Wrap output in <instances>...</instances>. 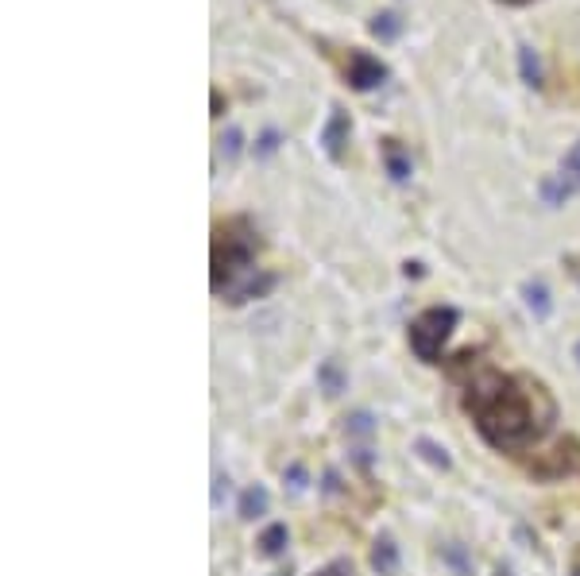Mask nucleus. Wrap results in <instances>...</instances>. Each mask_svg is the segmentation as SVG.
I'll return each mask as SVG.
<instances>
[{"mask_svg":"<svg viewBox=\"0 0 580 576\" xmlns=\"http://www.w3.org/2000/svg\"><path fill=\"white\" fill-rule=\"evenodd\" d=\"M279 147V132H263L259 136V147H256V155H271Z\"/></svg>","mask_w":580,"mask_h":576,"instance_id":"6ab92c4d","label":"nucleus"},{"mask_svg":"<svg viewBox=\"0 0 580 576\" xmlns=\"http://www.w3.org/2000/svg\"><path fill=\"white\" fill-rule=\"evenodd\" d=\"M580 194V140L568 147V155L561 159V167H557V175H550L542 183V201L545 206H565L568 198Z\"/></svg>","mask_w":580,"mask_h":576,"instance_id":"39448f33","label":"nucleus"},{"mask_svg":"<svg viewBox=\"0 0 580 576\" xmlns=\"http://www.w3.org/2000/svg\"><path fill=\"white\" fill-rule=\"evenodd\" d=\"M441 557L452 564V572H457V576H472V561H468V553H464V546H457V541L441 549Z\"/></svg>","mask_w":580,"mask_h":576,"instance_id":"dca6fc26","label":"nucleus"},{"mask_svg":"<svg viewBox=\"0 0 580 576\" xmlns=\"http://www.w3.org/2000/svg\"><path fill=\"white\" fill-rule=\"evenodd\" d=\"M372 35L383 39V43H391V39L403 35V19H398V12H379L372 19Z\"/></svg>","mask_w":580,"mask_h":576,"instance_id":"ddd939ff","label":"nucleus"},{"mask_svg":"<svg viewBox=\"0 0 580 576\" xmlns=\"http://www.w3.org/2000/svg\"><path fill=\"white\" fill-rule=\"evenodd\" d=\"M318 383H321V391L329 394V399H336V394L344 391V371L333 364V360H325V364L318 368Z\"/></svg>","mask_w":580,"mask_h":576,"instance_id":"4468645a","label":"nucleus"},{"mask_svg":"<svg viewBox=\"0 0 580 576\" xmlns=\"http://www.w3.org/2000/svg\"><path fill=\"white\" fill-rule=\"evenodd\" d=\"M522 298H526V306L534 309V317H550V291H545V283L542 279H534V283H522Z\"/></svg>","mask_w":580,"mask_h":576,"instance_id":"9d476101","label":"nucleus"},{"mask_svg":"<svg viewBox=\"0 0 580 576\" xmlns=\"http://www.w3.org/2000/svg\"><path fill=\"white\" fill-rule=\"evenodd\" d=\"M290 484H294V487H302V468H298V464L290 468Z\"/></svg>","mask_w":580,"mask_h":576,"instance_id":"4be33fe9","label":"nucleus"},{"mask_svg":"<svg viewBox=\"0 0 580 576\" xmlns=\"http://www.w3.org/2000/svg\"><path fill=\"white\" fill-rule=\"evenodd\" d=\"M372 569L379 576H395L398 572V546L391 534H379L375 546H372Z\"/></svg>","mask_w":580,"mask_h":576,"instance_id":"6e6552de","label":"nucleus"},{"mask_svg":"<svg viewBox=\"0 0 580 576\" xmlns=\"http://www.w3.org/2000/svg\"><path fill=\"white\" fill-rule=\"evenodd\" d=\"M495 576H514V572L507 569V564H499V569H495Z\"/></svg>","mask_w":580,"mask_h":576,"instance_id":"b1692460","label":"nucleus"},{"mask_svg":"<svg viewBox=\"0 0 580 576\" xmlns=\"http://www.w3.org/2000/svg\"><path fill=\"white\" fill-rule=\"evenodd\" d=\"M568 576H580V549H576V557H573V572Z\"/></svg>","mask_w":580,"mask_h":576,"instance_id":"5701e85b","label":"nucleus"},{"mask_svg":"<svg viewBox=\"0 0 580 576\" xmlns=\"http://www.w3.org/2000/svg\"><path fill=\"white\" fill-rule=\"evenodd\" d=\"M282 549H287V526L275 522V526H267L259 534V553H263V557H279Z\"/></svg>","mask_w":580,"mask_h":576,"instance_id":"f8f14e48","label":"nucleus"},{"mask_svg":"<svg viewBox=\"0 0 580 576\" xmlns=\"http://www.w3.org/2000/svg\"><path fill=\"white\" fill-rule=\"evenodd\" d=\"M576 360H580V345H576Z\"/></svg>","mask_w":580,"mask_h":576,"instance_id":"a878e982","label":"nucleus"},{"mask_svg":"<svg viewBox=\"0 0 580 576\" xmlns=\"http://www.w3.org/2000/svg\"><path fill=\"white\" fill-rule=\"evenodd\" d=\"M336 66H341L344 82L352 85L356 93H367V90H379V85L387 82V66L379 62L375 55H367L360 47H348L341 58H336Z\"/></svg>","mask_w":580,"mask_h":576,"instance_id":"20e7f679","label":"nucleus"},{"mask_svg":"<svg viewBox=\"0 0 580 576\" xmlns=\"http://www.w3.org/2000/svg\"><path fill=\"white\" fill-rule=\"evenodd\" d=\"M240 144H244L240 128H228V132L220 136V152H225V159H236V155H240Z\"/></svg>","mask_w":580,"mask_h":576,"instance_id":"a211bd4d","label":"nucleus"},{"mask_svg":"<svg viewBox=\"0 0 580 576\" xmlns=\"http://www.w3.org/2000/svg\"><path fill=\"white\" fill-rule=\"evenodd\" d=\"M313 576H352V569H348V561H333V564H325V569L313 572Z\"/></svg>","mask_w":580,"mask_h":576,"instance_id":"aec40b11","label":"nucleus"},{"mask_svg":"<svg viewBox=\"0 0 580 576\" xmlns=\"http://www.w3.org/2000/svg\"><path fill=\"white\" fill-rule=\"evenodd\" d=\"M372 430H375V425H372V414H352V418H348V425H344V433L348 437H356V441H372Z\"/></svg>","mask_w":580,"mask_h":576,"instance_id":"2eb2a0df","label":"nucleus"},{"mask_svg":"<svg viewBox=\"0 0 580 576\" xmlns=\"http://www.w3.org/2000/svg\"><path fill=\"white\" fill-rule=\"evenodd\" d=\"M267 503H271V495H267V487H248L244 495H240V518H259V515H267Z\"/></svg>","mask_w":580,"mask_h":576,"instance_id":"1a4fd4ad","label":"nucleus"},{"mask_svg":"<svg viewBox=\"0 0 580 576\" xmlns=\"http://www.w3.org/2000/svg\"><path fill=\"white\" fill-rule=\"evenodd\" d=\"M507 4H530V0H507Z\"/></svg>","mask_w":580,"mask_h":576,"instance_id":"393cba45","label":"nucleus"},{"mask_svg":"<svg viewBox=\"0 0 580 576\" xmlns=\"http://www.w3.org/2000/svg\"><path fill=\"white\" fill-rule=\"evenodd\" d=\"M519 74H522V82L526 85H534V90H542V62H537L534 55V47H519Z\"/></svg>","mask_w":580,"mask_h":576,"instance_id":"9b49d317","label":"nucleus"},{"mask_svg":"<svg viewBox=\"0 0 580 576\" xmlns=\"http://www.w3.org/2000/svg\"><path fill=\"white\" fill-rule=\"evenodd\" d=\"M379 155H383V167L391 175V183H406L410 178V152L398 140H383L379 144Z\"/></svg>","mask_w":580,"mask_h":576,"instance_id":"0eeeda50","label":"nucleus"},{"mask_svg":"<svg viewBox=\"0 0 580 576\" xmlns=\"http://www.w3.org/2000/svg\"><path fill=\"white\" fill-rule=\"evenodd\" d=\"M348 136H352V121H348L344 109H336V105H333L329 121H325V128H321V147H325V155H329L333 163H341V159H344Z\"/></svg>","mask_w":580,"mask_h":576,"instance_id":"423d86ee","label":"nucleus"},{"mask_svg":"<svg viewBox=\"0 0 580 576\" xmlns=\"http://www.w3.org/2000/svg\"><path fill=\"white\" fill-rule=\"evenodd\" d=\"M256 252H259V237L244 217L220 221L213 229V271H209L213 291L228 294V298L236 294L240 286L248 283L244 275L256 268Z\"/></svg>","mask_w":580,"mask_h":576,"instance_id":"f03ea898","label":"nucleus"},{"mask_svg":"<svg viewBox=\"0 0 580 576\" xmlns=\"http://www.w3.org/2000/svg\"><path fill=\"white\" fill-rule=\"evenodd\" d=\"M452 329H457V309L452 306H429L410 322V348H414L421 364H437Z\"/></svg>","mask_w":580,"mask_h":576,"instance_id":"7ed1b4c3","label":"nucleus"},{"mask_svg":"<svg viewBox=\"0 0 580 576\" xmlns=\"http://www.w3.org/2000/svg\"><path fill=\"white\" fill-rule=\"evenodd\" d=\"M213 484H217V487H213V507H220V495L228 492V476H225V472H217Z\"/></svg>","mask_w":580,"mask_h":576,"instance_id":"412c9836","label":"nucleus"},{"mask_svg":"<svg viewBox=\"0 0 580 576\" xmlns=\"http://www.w3.org/2000/svg\"><path fill=\"white\" fill-rule=\"evenodd\" d=\"M452 379H464V410L472 414L480 437L491 449L514 453L542 441L557 422V402L534 376H507L488 364L472 348L449 360Z\"/></svg>","mask_w":580,"mask_h":576,"instance_id":"f257e3e1","label":"nucleus"},{"mask_svg":"<svg viewBox=\"0 0 580 576\" xmlns=\"http://www.w3.org/2000/svg\"><path fill=\"white\" fill-rule=\"evenodd\" d=\"M414 449H418L421 456H426L429 464H437V468H449V453L441 449L437 441H429V437H418V445H414Z\"/></svg>","mask_w":580,"mask_h":576,"instance_id":"f3484780","label":"nucleus"}]
</instances>
